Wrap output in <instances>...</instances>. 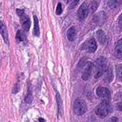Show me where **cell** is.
I'll use <instances>...</instances> for the list:
<instances>
[{
    "mask_svg": "<svg viewBox=\"0 0 122 122\" xmlns=\"http://www.w3.org/2000/svg\"><path fill=\"white\" fill-rule=\"evenodd\" d=\"M116 73H117V76L119 79H122V65L119 66L116 70Z\"/></svg>",
    "mask_w": 122,
    "mask_h": 122,
    "instance_id": "obj_20",
    "label": "cell"
},
{
    "mask_svg": "<svg viewBox=\"0 0 122 122\" xmlns=\"http://www.w3.org/2000/svg\"><path fill=\"white\" fill-rule=\"evenodd\" d=\"M16 12L18 13V15L20 17L21 25H22L24 30H29L30 27V20L28 17V15H26V13L23 10H16Z\"/></svg>",
    "mask_w": 122,
    "mask_h": 122,
    "instance_id": "obj_4",
    "label": "cell"
},
{
    "mask_svg": "<svg viewBox=\"0 0 122 122\" xmlns=\"http://www.w3.org/2000/svg\"><path fill=\"white\" fill-rule=\"evenodd\" d=\"M96 36H97L98 41H99L100 44H105V42H106V40H107V37H106V35H105V33H104L103 30H99L96 32Z\"/></svg>",
    "mask_w": 122,
    "mask_h": 122,
    "instance_id": "obj_12",
    "label": "cell"
},
{
    "mask_svg": "<svg viewBox=\"0 0 122 122\" xmlns=\"http://www.w3.org/2000/svg\"><path fill=\"white\" fill-rule=\"evenodd\" d=\"M111 105L110 102L107 100H104L103 102H101L96 108H95V114L101 118L106 117L110 112H111Z\"/></svg>",
    "mask_w": 122,
    "mask_h": 122,
    "instance_id": "obj_1",
    "label": "cell"
},
{
    "mask_svg": "<svg viewBox=\"0 0 122 122\" xmlns=\"http://www.w3.org/2000/svg\"><path fill=\"white\" fill-rule=\"evenodd\" d=\"M118 24H119L120 28H122V15L119 17V20H118Z\"/></svg>",
    "mask_w": 122,
    "mask_h": 122,
    "instance_id": "obj_24",
    "label": "cell"
},
{
    "mask_svg": "<svg viewBox=\"0 0 122 122\" xmlns=\"http://www.w3.org/2000/svg\"><path fill=\"white\" fill-rule=\"evenodd\" d=\"M75 36H76V29H75V27L72 26V27L69 28V30H68V31H67V37H68V39L70 41H73L74 38H75Z\"/></svg>",
    "mask_w": 122,
    "mask_h": 122,
    "instance_id": "obj_10",
    "label": "cell"
},
{
    "mask_svg": "<svg viewBox=\"0 0 122 122\" xmlns=\"http://www.w3.org/2000/svg\"><path fill=\"white\" fill-rule=\"evenodd\" d=\"M108 4H109V6H110L111 8H116L118 5L121 4V2H120V1H109Z\"/></svg>",
    "mask_w": 122,
    "mask_h": 122,
    "instance_id": "obj_17",
    "label": "cell"
},
{
    "mask_svg": "<svg viewBox=\"0 0 122 122\" xmlns=\"http://www.w3.org/2000/svg\"><path fill=\"white\" fill-rule=\"evenodd\" d=\"M92 62H87V64L83 68L82 71V79L83 80H88L91 73H92Z\"/></svg>",
    "mask_w": 122,
    "mask_h": 122,
    "instance_id": "obj_7",
    "label": "cell"
},
{
    "mask_svg": "<svg viewBox=\"0 0 122 122\" xmlns=\"http://www.w3.org/2000/svg\"><path fill=\"white\" fill-rule=\"evenodd\" d=\"M97 6H98V3H97L96 1H92V4H91V7H90V11H91V12H93V11L96 10Z\"/></svg>",
    "mask_w": 122,
    "mask_h": 122,
    "instance_id": "obj_18",
    "label": "cell"
},
{
    "mask_svg": "<svg viewBox=\"0 0 122 122\" xmlns=\"http://www.w3.org/2000/svg\"><path fill=\"white\" fill-rule=\"evenodd\" d=\"M88 11H89V10H88L87 4H86V3H83V4L80 6V8H79V10H78V11H77L78 19L81 20V21L84 20V19L86 18V16L88 15Z\"/></svg>",
    "mask_w": 122,
    "mask_h": 122,
    "instance_id": "obj_8",
    "label": "cell"
},
{
    "mask_svg": "<svg viewBox=\"0 0 122 122\" xmlns=\"http://www.w3.org/2000/svg\"><path fill=\"white\" fill-rule=\"evenodd\" d=\"M33 20H34V30H33V34L35 36H38L40 31H39V25H38V19L36 15H33Z\"/></svg>",
    "mask_w": 122,
    "mask_h": 122,
    "instance_id": "obj_13",
    "label": "cell"
},
{
    "mask_svg": "<svg viewBox=\"0 0 122 122\" xmlns=\"http://www.w3.org/2000/svg\"><path fill=\"white\" fill-rule=\"evenodd\" d=\"M96 48H97V45H96L95 39L94 38H91L90 40H88L87 42H85L82 45L81 50H87L90 52H94L95 50H96Z\"/></svg>",
    "mask_w": 122,
    "mask_h": 122,
    "instance_id": "obj_5",
    "label": "cell"
},
{
    "mask_svg": "<svg viewBox=\"0 0 122 122\" xmlns=\"http://www.w3.org/2000/svg\"><path fill=\"white\" fill-rule=\"evenodd\" d=\"M95 78L100 77L107 70V59L105 57H99L95 61Z\"/></svg>",
    "mask_w": 122,
    "mask_h": 122,
    "instance_id": "obj_2",
    "label": "cell"
},
{
    "mask_svg": "<svg viewBox=\"0 0 122 122\" xmlns=\"http://www.w3.org/2000/svg\"><path fill=\"white\" fill-rule=\"evenodd\" d=\"M111 79H112V70L109 68V69L106 71V78H105V81L109 82Z\"/></svg>",
    "mask_w": 122,
    "mask_h": 122,
    "instance_id": "obj_16",
    "label": "cell"
},
{
    "mask_svg": "<svg viewBox=\"0 0 122 122\" xmlns=\"http://www.w3.org/2000/svg\"><path fill=\"white\" fill-rule=\"evenodd\" d=\"M63 11V9H62V4L61 3H58L57 4V7H56V14H61Z\"/></svg>",
    "mask_w": 122,
    "mask_h": 122,
    "instance_id": "obj_19",
    "label": "cell"
},
{
    "mask_svg": "<svg viewBox=\"0 0 122 122\" xmlns=\"http://www.w3.org/2000/svg\"><path fill=\"white\" fill-rule=\"evenodd\" d=\"M73 112L78 115H82L87 112V104L82 99H76L73 103Z\"/></svg>",
    "mask_w": 122,
    "mask_h": 122,
    "instance_id": "obj_3",
    "label": "cell"
},
{
    "mask_svg": "<svg viewBox=\"0 0 122 122\" xmlns=\"http://www.w3.org/2000/svg\"><path fill=\"white\" fill-rule=\"evenodd\" d=\"M96 94L97 96L101 97L103 100H107V101H109L111 97V92L105 87H98L96 89Z\"/></svg>",
    "mask_w": 122,
    "mask_h": 122,
    "instance_id": "obj_6",
    "label": "cell"
},
{
    "mask_svg": "<svg viewBox=\"0 0 122 122\" xmlns=\"http://www.w3.org/2000/svg\"><path fill=\"white\" fill-rule=\"evenodd\" d=\"M0 30H1V35H2V37L4 38V41H5L7 44H9V39H8V30H7L6 26H5V24H4L3 22H1V29H0Z\"/></svg>",
    "mask_w": 122,
    "mask_h": 122,
    "instance_id": "obj_11",
    "label": "cell"
},
{
    "mask_svg": "<svg viewBox=\"0 0 122 122\" xmlns=\"http://www.w3.org/2000/svg\"><path fill=\"white\" fill-rule=\"evenodd\" d=\"M25 38H26V36L23 33V31L22 30H17V32H16V39H17V41L18 42L23 41V40H25Z\"/></svg>",
    "mask_w": 122,
    "mask_h": 122,
    "instance_id": "obj_14",
    "label": "cell"
},
{
    "mask_svg": "<svg viewBox=\"0 0 122 122\" xmlns=\"http://www.w3.org/2000/svg\"><path fill=\"white\" fill-rule=\"evenodd\" d=\"M56 100H57V105H58V114L60 115V113H61V106H62V101H61L60 94H59L58 92L56 93Z\"/></svg>",
    "mask_w": 122,
    "mask_h": 122,
    "instance_id": "obj_15",
    "label": "cell"
},
{
    "mask_svg": "<svg viewBox=\"0 0 122 122\" xmlns=\"http://www.w3.org/2000/svg\"><path fill=\"white\" fill-rule=\"evenodd\" d=\"M77 3H78V1H77V0H76V1H73V2L71 3V5L70 9H73V8H74V6H75V5H77Z\"/></svg>",
    "mask_w": 122,
    "mask_h": 122,
    "instance_id": "obj_21",
    "label": "cell"
},
{
    "mask_svg": "<svg viewBox=\"0 0 122 122\" xmlns=\"http://www.w3.org/2000/svg\"><path fill=\"white\" fill-rule=\"evenodd\" d=\"M117 109H118L119 111H122V102H120V103L117 104Z\"/></svg>",
    "mask_w": 122,
    "mask_h": 122,
    "instance_id": "obj_23",
    "label": "cell"
},
{
    "mask_svg": "<svg viewBox=\"0 0 122 122\" xmlns=\"http://www.w3.org/2000/svg\"><path fill=\"white\" fill-rule=\"evenodd\" d=\"M117 121H118L117 117H112V118L110 119V121H109V122H117Z\"/></svg>",
    "mask_w": 122,
    "mask_h": 122,
    "instance_id": "obj_22",
    "label": "cell"
},
{
    "mask_svg": "<svg viewBox=\"0 0 122 122\" xmlns=\"http://www.w3.org/2000/svg\"><path fill=\"white\" fill-rule=\"evenodd\" d=\"M38 120H39V122H46V121H45V119H43V118H41V117H40Z\"/></svg>",
    "mask_w": 122,
    "mask_h": 122,
    "instance_id": "obj_25",
    "label": "cell"
},
{
    "mask_svg": "<svg viewBox=\"0 0 122 122\" xmlns=\"http://www.w3.org/2000/svg\"><path fill=\"white\" fill-rule=\"evenodd\" d=\"M114 55L118 58L122 57V38L119 39L116 43V46L114 49Z\"/></svg>",
    "mask_w": 122,
    "mask_h": 122,
    "instance_id": "obj_9",
    "label": "cell"
}]
</instances>
